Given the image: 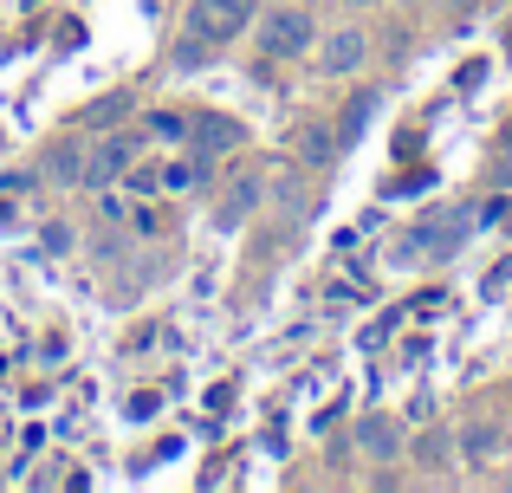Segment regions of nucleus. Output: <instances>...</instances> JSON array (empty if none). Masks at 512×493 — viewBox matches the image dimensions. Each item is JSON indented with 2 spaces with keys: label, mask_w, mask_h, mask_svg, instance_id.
Returning a JSON list of instances; mask_svg holds the SVG:
<instances>
[{
  "label": "nucleus",
  "mask_w": 512,
  "mask_h": 493,
  "mask_svg": "<svg viewBox=\"0 0 512 493\" xmlns=\"http://www.w3.org/2000/svg\"><path fill=\"white\" fill-rule=\"evenodd\" d=\"M253 26V0H195L188 7V33L201 39V46H227V39H240Z\"/></svg>",
  "instance_id": "nucleus-1"
},
{
  "label": "nucleus",
  "mask_w": 512,
  "mask_h": 493,
  "mask_svg": "<svg viewBox=\"0 0 512 493\" xmlns=\"http://www.w3.org/2000/svg\"><path fill=\"white\" fill-rule=\"evenodd\" d=\"M260 46L273 52V59H299V52L312 46V13H299V7L266 13V20H260Z\"/></svg>",
  "instance_id": "nucleus-2"
},
{
  "label": "nucleus",
  "mask_w": 512,
  "mask_h": 493,
  "mask_svg": "<svg viewBox=\"0 0 512 493\" xmlns=\"http://www.w3.org/2000/svg\"><path fill=\"white\" fill-rule=\"evenodd\" d=\"M117 176H130V137H111L98 150H85V189H111Z\"/></svg>",
  "instance_id": "nucleus-3"
},
{
  "label": "nucleus",
  "mask_w": 512,
  "mask_h": 493,
  "mask_svg": "<svg viewBox=\"0 0 512 493\" xmlns=\"http://www.w3.org/2000/svg\"><path fill=\"white\" fill-rule=\"evenodd\" d=\"M363 59H370V39H363L357 26H344V33H331V39H325V52H318V65H325L331 78H350V72L363 65Z\"/></svg>",
  "instance_id": "nucleus-4"
},
{
  "label": "nucleus",
  "mask_w": 512,
  "mask_h": 493,
  "mask_svg": "<svg viewBox=\"0 0 512 493\" xmlns=\"http://www.w3.org/2000/svg\"><path fill=\"white\" fill-rule=\"evenodd\" d=\"M357 448H363L370 461H396V455H402V429H396L389 416H363V422H357Z\"/></svg>",
  "instance_id": "nucleus-5"
},
{
  "label": "nucleus",
  "mask_w": 512,
  "mask_h": 493,
  "mask_svg": "<svg viewBox=\"0 0 512 493\" xmlns=\"http://www.w3.org/2000/svg\"><path fill=\"white\" fill-rule=\"evenodd\" d=\"M461 455H467V468H493V461H500V429H493V422H467Z\"/></svg>",
  "instance_id": "nucleus-6"
},
{
  "label": "nucleus",
  "mask_w": 512,
  "mask_h": 493,
  "mask_svg": "<svg viewBox=\"0 0 512 493\" xmlns=\"http://www.w3.org/2000/svg\"><path fill=\"white\" fill-rule=\"evenodd\" d=\"M260 208V176H240L234 189H227V208H221V228H240V221Z\"/></svg>",
  "instance_id": "nucleus-7"
},
{
  "label": "nucleus",
  "mask_w": 512,
  "mask_h": 493,
  "mask_svg": "<svg viewBox=\"0 0 512 493\" xmlns=\"http://www.w3.org/2000/svg\"><path fill=\"white\" fill-rule=\"evenodd\" d=\"M370 111H376V91H363V98H350V111H344V124H338V150H350V143L363 137V124H370Z\"/></svg>",
  "instance_id": "nucleus-8"
},
{
  "label": "nucleus",
  "mask_w": 512,
  "mask_h": 493,
  "mask_svg": "<svg viewBox=\"0 0 512 493\" xmlns=\"http://www.w3.org/2000/svg\"><path fill=\"white\" fill-rule=\"evenodd\" d=\"M46 169H52L59 182H85V150H78V143H65V150L46 156Z\"/></svg>",
  "instance_id": "nucleus-9"
},
{
  "label": "nucleus",
  "mask_w": 512,
  "mask_h": 493,
  "mask_svg": "<svg viewBox=\"0 0 512 493\" xmlns=\"http://www.w3.org/2000/svg\"><path fill=\"white\" fill-rule=\"evenodd\" d=\"M415 461H422V468H441V461H448V435H441V429H428L422 442H415Z\"/></svg>",
  "instance_id": "nucleus-10"
},
{
  "label": "nucleus",
  "mask_w": 512,
  "mask_h": 493,
  "mask_svg": "<svg viewBox=\"0 0 512 493\" xmlns=\"http://www.w3.org/2000/svg\"><path fill=\"white\" fill-rule=\"evenodd\" d=\"M195 182V163H175V169H163V189H188Z\"/></svg>",
  "instance_id": "nucleus-11"
},
{
  "label": "nucleus",
  "mask_w": 512,
  "mask_h": 493,
  "mask_svg": "<svg viewBox=\"0 0 512 493\" xmlns=\"http://www.w3.org/2000/svg\"><path fill=\"white\" fill-rule=\"evenodd\" d=\"M201 143H221L227 150V143H234V124H201Z\"/></svg>",
  "instance_id": "nucleus-12"
},
{
  "label": "nucleus",
  "mask_w": 512,
  "mask_h": 493,
  "mask_svg": "<svg viewBox=\"0 0 512 493\" xmlns=\"http://www.w3.org/2000/svg\"><path fill=\"white\" fill-rule=\"evenodd\" d=\"M46 247H52V253H65V247H72V228H65V221H59V228H46Z\"/></svg>",
  "instance_id": "nucleus-13"
},
{
  "label": "nucleus",
  "mask_w": 512,
  "mask_h": 493,
  "mask_svg": "<svg viewBox=\"0 0 512 493\" xmlns=\"http://www.w3.org/2000/svg\"><path fill=\"white\" fill-rule=\"evenodd\" d=\"M506 176H512V124H506Z\"/></svg>",
  "instance_id": "nucleus-14"
}]
</instances>
